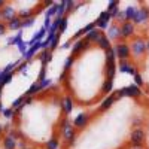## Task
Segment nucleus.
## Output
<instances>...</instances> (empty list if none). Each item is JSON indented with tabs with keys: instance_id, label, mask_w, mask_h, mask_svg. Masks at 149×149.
<instances>
[{
	"instance_id": "9",
	"label": "nucleus",
	"mask_w": 149,
	"mask_h": 149,
	"mask_svg": "<svg viewBox=\"0 0 149 149\" xmlns=\"http://www.w3.org/2000/svg\"><path fill=\"white\" fill-rule=\"evenodd\" d=\"M61 106H63V110L66 112V113H69V112L72 110V100L67 97V98H64L63 100V103H61Z\"/></svg>"
},
{
	"instance_id": "2",
	"label": "nucleus",
	"mask_w": 149,
	"mask_h": 149,
	"mask_svg": "<svg viewBox=\"0 0 149 149\" xmlns=\"http://www.w3.org/2000/svg\"><path fill=\"white\" fill-rule=\"evenodd\" d=\"M61 134H63V139L69 143V146L74 143V136H76V130H74V127H72V125L67 124L64 128H61Z\"/></svg>"
},
{
	"instance_id": "15",
	"label": "nucleus",
	"mask_w": 149,
	"mask_h": 149,
	"mask_svg": "<svg viewBox=\"0 0 149 149\" xmlns=\"http://www.w3.org/2000/svg\"><path fill=\"white\" fill-rule=\"evenodd\" d=\"M6 27H8V24H5V22H0V36H2V34H5V31H6Z\"/></svg>"
},
{
	"instance_id": "10",
	"label": "nucleus",
	"mask_w": 149,
	"mask_h": 149,
	"mask_svg": "<svg viewBox=\"0 0 149 149\" xmlns=\"http://www.w3.org/2000/svg\"><path fill=\"white\" fill-rule=\"evenodd\" d=\"M40 45H42L40 42H37V43H34V46H33V48L30 49V51H27V52H26V58L29 60L30 57H33V55H34V52H36V51H37V49H39V48H40Z\"/></svg>"
},
{
	"instance_id": "1",
	"label": "nucleus",
	"mask_w": 149,
	"mask_h": 149,
	"mask_svg": "<svg viewBox=\"0 0 149 149\" xmlns=\"http://www.w3.org/2000/svg\"><path fill=\"white\" fill-rule=\"evenodd\" d=\"M134 34L143 37V48L137 54L130 52L127 60H119V69L131 73L136 81V86H139L140 91L145 90L149 95V30H134Z\"/></svg>"
},
{
	"instance_id": "5",
	"label": "nucleus",
	"mask_w": 149,
	"mask_h": 149,
	"mask_svg": "<svg viewBox=\"0 0 149 149\" xmlns=\"http://www.w3.org/2000/svg\"><path fill=\"white\" fill-rule=\"evenodd\" d=\"M15 17H18V15H17V10L12 8V6H5L2 9V19H6L9 22V21L14 19Z\"/></svg>"
},
{
	"instance_id": "14",
	"label": "nucleus",
	"mask_w": 149,
	"mask_h": 149,
	"mask_svg": "<svg viewBox=\"0 0 149 149\" xmlns=\"http://www.w3.org/2000/svg\"><path fill=\"white\" fill-rule=\"evenodd\" d=\"M33 19H34V18H27V19H22V27H27V26H30V24L33 22Z\"/></svg>"
},
{
	"instance_id": "13",
	"label": "nucleus",
	"mask_w": 149,
	"mask_h": 149,
	"mask_svg": "<svg viewBox=\"0 0 149 149\" xmlns=\"http://www.w3.org/2000/svg\"><path fill=\"white\" fill-rule=\"evenodd\" d=\"M58 39H60V33H57V34L52 37V40H51V49H54V48L57 46V43H58Z\"/></svg>"
},
{
	"instance_id": "7",
	"label": "nucleus",
	"mask_w": 149,
	"mask_h": 149,
	"mask_svg": "<svg viewBox=\"0 0 149 149\" xmlns=\"http://www.w3.org/2000/svg\"><path fill=\"white\" fill-rule=\"evenodd\" d=\"M3 146H5V149H15L17 148V142L14 140V137L6 136V137H3Z\"/></svg>"
},
{
	"instance_id": "12",
	"label": "nucleus",
	"mask_w": 149,
	"mask_h": 149,
	"mask_svg": "<svg viewBox=\"0 0 149 149\" xmlns=\"http://www.w3.org/2000/svg\"><path fill=\"white\" fill-rule=\"evenodd\" d=\"M66 27H67V19L66 18H61V22H60V29H58V33L61 34L64 30H66Z\"/></svg>"
},
{
	"instance_id": "18",
	"label": "nucleus",
	"mask_w": 149,
	"mask_h": 149,
	"mask_svg": "<svg viewBox=\"0 0 149 149\" xmlns=\"http://www.w3.org/2000/svg\"><path fill=\"white\" fill-rule=\"evenodd\" d=\"M0 19H2V10H0Z\"/></svg>"
},
{
	"instance_id": "19",
	"label": "nucleus",
	"mask_w": 149,
	"mask_h": 149,
	"mask_svg": "<svg viewBox=\"0 0 149 149\" xmlns=\"http://www.w3.org/2000/svg\"><path fill=\"white\" fill-rule=\"evenodd\" d=\"M0 133H2V130H0Z\"/></svg>"
},
{
	"instance_id": "11",
	"label": "nucleus",
	"mask_w": 149,
	"mask_h": 149,
	"mask_svg": "<svg viewBox=\"0 0 149 149\" xmlns=\"http://www.w3.org/2000/svg\"><path fill=\"white\" fill-rule=\"evenodd\" d=\"M58 139H52V140H49L48 143H46V149H57L58 148Z\"/></svg>"
},
{
	"instance_id": "16",
	"label": "nucleus",
	"mask_w": 149,
	"mask_h": 149,
	"mask_svg": "<svg viewBox=\"0 0 149 149\" xmlns=\"http://www.w3.org/2000/svg\"><path fill=\"white\" fill-rule=\"evenodd\" d=\"M73 60H74L73 57H69V60H67V63L64 64V70H67V69H69V67L72 66V63H73Z\"/></svg>"
},
{
	"instance_id": "3",
	"label": "nucleus",
	"mask_w": 149,
	"mask_h": 149,
	"mask_svg": "<svg viewBox=\"0 0 149 149\" xmlns=\"http://www.w3.org/2000/svg\"><path fill=\"white\" fill-rule=\"evenodd\" d=\"M88 122H90V115H86V113H81V115H78L76 118H74L73 125H74V128L82 130V128H85L86 125H88Z\"/></svg>"
},
{
	"instance_id": "4",
	"label": "nucleus",
	"mask_w": 149,
	"mask_h": 149,
	"mask_svg": "<svg viewBox=\"0 0 149 149\" xmlns=\"http://www.w3.org/2000/svg\"><path fill=\"white\" fill-rule=\"evenodd\" d=\"M104 34V31L103 30H100V29H94V30H91V31H88L85 34V37L84 39L86 40V42H90V43H95L100 37Z\"/></svg>"
},
{
	"instance_id": "17",
	"label": "nucleus",
	"mask_w": 149,
	"mask_h": 149,
	"mask_svg": "<svg viewBox=\"0 0 149 149\" xmlns=\"http://www.w3.org/2000/svg\"><path fill=\"white\" fill-rule=\"evenodd\" d=\"M5 6H6V3H5V2H0V8H5Z\"/></svg>"
},
{
	"instance_id": "8",
	"label": "nucleus",
	"mask_w": 149,
	"mask_h": 149,
	"mask_svg": "<svg viewBox=\"0 0 149 149\" xmlns=\"http://www.w3.org/2000/svg\"><path fill=\"white\" fill-rule=\"evenodd\" d=\"M51 55H52L51 49H43L42 54L39 55V58H40V61H42V64H48L49 61H51Z\"/></svg>"
},
{
	"instance_id": "6",
	"label": "nucleus",
	"mask_w": 149,
	"mask_h": 149,
	"mask_svg": "<svg viewBox=\"0 0 149 149\" xmlns=\"http://www.w3.org/2000/svg\"><path fill=\"white\" fill-rule=\"evenodd\" d=\"M21 27H22V19L19 17H15L12 21L8 22V29H10V30H18Z\"/></svg>"
}]
</instances>
